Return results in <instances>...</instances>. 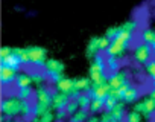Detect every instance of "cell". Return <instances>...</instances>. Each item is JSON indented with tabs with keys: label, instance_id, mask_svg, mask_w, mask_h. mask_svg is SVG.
Segmentation results:
<instances>
[{
	"label": "cell",
	"instance_id": "1",
	"mask_svg": "<svg viewBox=\"0 0 155 122\" xmlns=\"http://www.w3.org/2000/svg\"><path fill=\"white\" fill-rule=\"evenodd\" d=\"M2 114L11 119L17 116L28 119L34 116V105H31L29 101L20 99L18 96H5L2 99Z\"/></svg>",
	"mask_w": 155,
	"mask_h": 122
},
{
	"label": "cell",
	"instance_id": "2",
	"mask_svg": "<svg viewBox=\"0 0 155 122\" xmlns=\"http://www.w3.org/2000/svg\"><path fill=\"white\" fill-rule=\"evenodd\" d=\"M132 37H134V34H132V32L123 31V29H122V26H120V32L117 34V37H116V38H113V40H111L110 47L105 50L107 56L122 58V56L126 53V50H128V47H129V44H131V41H132Z\"/></svg>",
	"mask_w": 155,
	"mask_h": 122
},
{
	"label": "cell",
	"instance_id": "3",
	"mask_svg": "<svg viewBox=\"0 0 155 122\" xmlns=\"http://www.w3.org/2000/svg\"><path fill=\"white\" fill-rule=\"evenodd\" d=\"M108 69H107V58L99 53L93 58L90 69H88V78L91 80L93 84H105L108 83Z\"/></svg>",
	"mask_w": 155,
	"mask_h": 122
},
{
	"label": "cell",
	"instance_id": "4",
	"mask_svg": "<svg viewBox=\"0 0 155 122\" xmlns=\"http://www.w3.org/2000/svg\"><path fill=\"white\" fill-rule=\"evenodd\" d=\"M134 110L141 113L146 119H150L155 113V89H150L149 95L143 98L141 101L134 104Z\"/></svg>",
	"mask_w": 155,
	"mask_h": 122
},
{
	"label": "cell",
	"instance_id": "5",
	"mask_svg": "<svg viewBox=\"0 0 155 122\" xmlns=\"http://www.w3.org/2000/svg\"><path fill=\"white\" fill-rule=\"evenodd\" d=\"M152 55H153V47L140 41L137 44H134V49H132V56H134V61L138 64H147L149 61H152Z\"/></svg>",
	"mask_w": 155,
	"mask_h": 122
},
{
	"label": "cell",
	"instance_id": "6",
	"mask_svg": "<svg viewBox=\"0 0 155 122\" xmlns=\"http://www.w3.org/2000/svg\"><path fill=\"white\" fill-rule=\"evenodd\" d=\"M28 55H29V63L34 64L35 67H44L47 58V50L41 46H29L26 47Z\"/></svg>",
	"mask_w": 155,
	"mask_h": 122
},
{
	"label": "cell",
	"instance_id": "7",
	"mask_svg": "<svg viewBox=\"0 0 155 122\" xmlns=\"http://www.w3.org/2000/svg\"><path fill=\"white\" fill-rule=\"evenodd\" d=\"M128 83H129V73L126 70H119V72L110 75V78H108V84H110L111 90H119L120 87H123Z\"/></svg>",
	"mask_w": 155,
	"mask_h": 122
},
{
	"label": "cell",
	"instance_id": "8",
	"mask_svg": "<svg viewBox=\"0 0 155 122\" xmlns=\"http://www.w3.org/2000/svg\"><path fill=\"white\" fill-rule=\"evenodd\" d=\"M18 76V70L14 69V67H9V66H0V81H2L3 86H8V84H12L15 83Z\"/></svg>",
	"mask_w": 155,
	"mask_h": 122
},
{
	"label": "cell",
	"instance_id": "9",
	"mask_svg": "<svg viewBox=\"0 0 155 122\" xmlns=\"http://www.w3.org/2000/svg\"><path fill=\"white\" fill-rule=\"evenodd\" d=\"M55 90L56 92H61V93H67V95H70L71 98H76L78 96V93L74 92V80H71V78H62L59 83H56L55 84Z\"/></svg>",
	"mask_w": 155,
	"mask_h": 122
},
{
	"label": "cell",
	"instance_id": "10",
	"mask_svg": "<svg viewBox=\"0 0 155 122\" xmlns=\"http://www.w3.org/2000/svg\"><path fill=\"white\" fill-rule=\"evenodd\" d=\"M35 96H37V104H43V105H50L52 107V96H53V93L50 92V89L46 84L37 87Z\"/></svg>",
	"mask_w": 155,
	"mask_h": 122
},
{
	"label": "cell",
	"instance_id": "11",
	"mask_svg": "<svg viewBox=\"0 0 155 122\" xmlns=\"http://www.w3.org/2000/svg\"><path fill=\"white\" fill-rule=\"evenodd\" d=\"M71 101V96L67 93H61V92H55L52 96V108L55 110H62L67 107V104Z\"/></svg>",
	"mask_w": 155,
	"mask_h": 122
},
{
	"label": "cell",
	"instance_id": "12",
	"mask_svg": "<svg viewBox=\"0 0 155 122\" xmlns=\"http://www.w3.org/2000/svg\"><path fill=\"white\" fill-rule=\"evenodd\" d=\"M43 69L46 70L47 75H50V73H64V64L59 59H55V58H49Z\"/></svg>",
	"mask_w": 155,
	"mask_h": 122
},
{
	"label": "cell",
	"instance_id": "13",
	"mask_svg": "<svg viewBox=\"0 0 155 122\" xmlns=\"http://www.w3.org/2000/svg\"><path fill=\"white\" fill-rule=\"evenodd\" d=\"M88 93L93 98H102V99H105L111 93V87H110L108 83H105V84H93V87H91V90Z\"/></svg>",
	"mask_w": 155,
	"mask_h": 122
},
{
	"label": "cell",
	"instance_id": "14",
	"mask_svg": "<svg viewBox=\"0 0 155 122\" xmlns=\"http://www.w3.org/2000/svg\"><path fill=\"white\" fill-rule=\"evenodd\" d=\"M93 87V83L90 78H74V92L79 95V93H88Z\"/></svg>",
	"mask_w": 155,
	"mask_h": 122
},
{
	"label": "cell",
	"instance_id": "15",
	"mask_svg": "<svg viewBox=\"0 0 155 122\" xmlns=\"http://www.w3.org/2000/svg\"><path fill=\"white\" fill-rule=\"evenodd\" d=\"M138 98H140V92H138V89L134 87V86H131V87L123 93L122 101H123L125 104H135V102H138Z\"/></svg>",
	"mask_w": 155,
	"mask_h": 122
},
{
	"label": "cell",
	"instance_id": "16",
	"mask_svg": "<svg viewBox=\"0 0 155 122\" xmlns=\"http://www.w3.org/2000/svg\"><path fill=\"white\" fill-rule=\"evenodd\" d=\"M85 53L88 58H94L96 55L101 53V47H99V37H93L88 44H87V49H85Z\"/></svg>",
	"mask_w": 155,
	"mask_h": 122
},
{
	"label": "cell",
	"instance_id": "17",
	"mask_svg": "<svg viewBox=\"0 0 155 122\" xmlns=\"http://www.w3.org/2000/svg\"><path fill=\"white\" fill-rule=\"evenodd\" d=\"M140 40L155 49V29H150V28L141 29V32H140Z\"/></svg>",
	"mask_w": 155,
	"mask_h": 122
},
{
	"label": "cell",
	"instance_id": "18",
	"mask_svg": "<svg viewBox=\"0 0 155 122\" xmlns=\"http://www.w3.org/2000/svg\"><path fill=\"white\" fill-rule=\"evenodd\" d=\"M2 64L3 66H9V67H14V69H20L21 66H23V63H21V59H20V56L17 55V53H11L9 56H6V58H3L2 59Z\"/></svg>",
	"mask_w": 155,
	"mask_h": 122
},
{
	"label": "cell",
	"instance_id": "19",
	"mask_svg": "<svg viewBox=\"0 0 155 122\" xmlns=\"http://www.w3.org/2000/svg\"><path fill=\"white\" fill-rule=\"evenodd\" d=\"M74 99H76V102H78V105H79V108H81V110H88V108H90V104H91L93 96H91L90 93H79Z\"/></svg>",
	"mask_w": 155,
	"mask_h": 122
},
{
	"label": "cell",
	"instance_id": "20",
	"mask_svg": "<svg viewBox=\"0 0 155 122\" xmlns=\"http://www.w3.org/2000/svg\"><path fill=\"white\" fill-rule=\"evenodd\" d=\"M14 84L17 86V89H25V87H31L34 83H32L31 73H18V76H17Z\"/></svg>",
	"mask_w": 155,
	"mask_h": 122
},
{
	"label": "cell",
	"instance_id": "21",
	"mask_svg": "<svg viewBox=\"0 0 155 122\" xmlns=\"http://www.w3.org/2000/svg\"><path fill=\"white\" fill-rule=\"evenodd\" d=\"M107 111H110L111 113V116L114 117V119H117V120H122V119H125V116H126V108H125V102L123 101H120L114 108H111V110H107Z\"/></svg>",
	"mask_w": 155,
	"mask_h": 122
},
{
	"label": "cell",
	"instance_id": "22",
	"mask_svg": "<svg viewBox=\"0 0 155 122\" xmlns=\"http://www.w3.org/2000/svg\"><path fill=\"white\" fill-rule=\"evenodd\" d=\"M104 110H105V99H102V98H93L88 111H91V114H97V113H101Z\"/></svg>",
	"mask_w": 155,
	"mask_h": 122
},
{
	"label": "cell",
	"instance_id": "23",
	"mask_svg": "<svg viewBox=\"0 0 155 122\" xmlns=\"http://www.w3.org/2000/svg\"><path fill=\"white\" fill-rule=\"evenodd\" d=\"M120 66H122L120 58H116V56H107V69H108L110 72H113V73L119 72Z\"/></svg>",
	"mask_w": 155,
	"mask_h": 122
},
{
	"label": "cell",
	"instance_id": "24",
	"mask_svg": "<svg viewBox=\"0 0 155 122\" xmlns=\"http://www.w3.org/2000/svg\"><path fill=\"white\" fill-rule=\"evenodd\" d=\"M55 119H56V114L52 110H49L47 113L41 116H32V122H53Z\"/></svg>",
	"mask_w": 155,
	"mask_h": 122
},
{
	"label": "cell",
	"instance_id": "25",
	"mask_svg": "<svg viewBox=\"0 0 155 122\" xmlns=\"http://www.w3.org/2000/svg\"><path fill=\"white\" fill-rule=\"evenodd\" d=\"M31 76H32V83L37 84V86H44L46 81L49 80V75L47 73H41V72H32Z\"/></svg>",
	"mask_w": 155,
	"mask_h": 122
},
{
	"label": "cell",
	"instance_id": "26",
	"mask_svg": "<svg viewBox=\"0 0 155 122\" xmlns=\"http://www.w3.org/2000/svg\"><path fill=\"white\" fill-rule=\"evenodd\" d=\"M87 111H88V110H81V108H79L74 114L70 116V120H68V122H87V119H88Z\"/></svg>",
	"mask_w": 155,
	"mask_h": 122
},
{
	"label": "cell",
	"instance_id": "27",
	"mask_svg": "<svg viewBox=\"0 0 155 122\" xmlns=\"http://www.w3.org/2000/svg\"><path fill=\"white\" fill-rule=\"evenodd\" d=\"M119 102H120L119 96H116V95L111 92V93L105 98V110H111V108H114Z\"/></svg>",
	"mask_w": 155,
	"mask_h": 122
},
{
	"label": "cell",
	"instance_id": "28",
	"mask_svg": "<svg viewBox=\"0 0 155 122\" xmlns=\"http://www.w3.org/2000/svg\"><path fill=\"white\" fill-rule=\"evenodd\" d=\"M141 119H143V114L141 113H138L137 110H131V111H128L126 113V116H125V122H141Z\"/></svg>",
	"mask_w": 155,
	"mask_h": 122
},
{
	"label": "cell",
	"instance_id": "29",
	"mask_svg": "<svg viewBox=\"0 0 155 122\" xmlns=\"http://www.w3.org/2000/svg\"><path fill=\"white\" fill-rule=\"evenodd\" d=\"M18 92H17V96L20 98V99H23V101H29L31 98H32V95H34V90H32V87H25V89H17Z\"/></svg>",
	"mask_w": 155,
	"mask_h": 122
},
{
	"label": "cell",
	"instance_id": "30",
	"mask_svg": "<svg viewBox=\"0 0 155 122\" xmlns=\"http://www.w3.org/2000/svg\"><path fill=\"white\" fill-rule=\"evenodd\" d=\"M120 26H122V29H123V31H128V32L135 34V31L138 29L140 23H138L137 20H128L126 23H123V25H120Z\"/></svg>",
	"mask_w": 155,
	"mask_h": 122
},
{
	"label": "cell",
	"instance_id": "31",
	"mask_svg": "<svg viewBox=\"0 0 155 122\" xmlns=\"http://www.w3.org/2000/svg\"><path fill=\"white\" fill-rule=\"evenodd\" d=\"M65 110H67V113H68V116H71V114H74L78 110H79V105H78V102H76V99H71L68 104H67V107H65Z\"/></svg>",
	"mask_w": 155,
	"mask_h": 122
},
{
	"label": "cell",
	"instance_id": "32",
	"mask_svg": "<svg viewBox=\"0 0 155 122\" xmlns=\"http://www.w3.org/2000/svg\"><path fill=\"white\" fill-rule=\"evenodd\" d=\"M144 70H146V73H147L152 80H155V59L149 61V63L144 66Z\"/></svg>",
	"mask_w": 155,
	"mask_h": 122
},
{
	"label": "cell",
	"instance_id": "33",
	"mask_svg": "<svg viewBox=\"0 0 155 122\" xmlns=\"http://www.w3.org/2000/svg\"><path fill=\"white\" fill-rule=\"evenodd\" d=\"M120 32V26H113V28H108L107 29V32H105V35L110 38V40H113V38H116L117 37V34Z\"/></svg>",
	"mask_w": 155,
	"mask_h": 122
},
{
	"label": "cell",
	"instance_id": "34",
	"mask_svg": "<svg viewBox=\"0 0 155 122\" xmlns=\"http://www.w3.org/2000/svg\"><path fill=\"white\" fill-rule=\"evenodd\" d=\"M14 52V47H9V46H3L2 49H0V59H3L6 56H9L11 53Z\"/></svg>",
	"mask_w": 155,
	"mask_h": 122
},
{
	"label": "cell",
	"instance_id": "35",
	"mask_svg": "<svg viewBox=\"0 0 155 122\" xmlns=\"http://www.w3.org/2000/svg\"><path fill=\"white\" fill-rule=\"evenodd\" d=\"M62 78H65V75H64V73H50V75H49V80H50L53 84L59 83Z\"/></svg>",
	"mask_w": 155,
	"mask_h": 122
},
{
	"label": "cell",
	"instance_id": "36",
	"mask_svg": "<svg viewBox=\"0 0 155 122\" xmlns=\"http://www.w3.org/2000/svg\"><path fill=\"white\" fill-rule=\"evenodd\" d=\"M56 119L58 120H62V119H65L67 116H68V113H67V110L65 108H62V110H56Z\"/></svg>",
	"mask_w": 155,
	"mask_h": 122
},
{
	"label": "cell",
	"instance_id": "37",
	"mask_svg": "<svg viewBox=\"0 0 155 122\" xmlns=\"http://www.w3.org/2000/svg\"><path fill=\"white\" fill-rule=\"evenodd\" d=\"M87 122H101V117H97L96 114H91V116H88Z\"/></svg>",
	"mask_w": 155,
	"mask_h": 122
},
{
	"label": "cell",
	"instance_id": "38",
	"mask_svg": "<svg viewBox=\"0 0 155 122\" xmlns=\"http://www.w3.org/2000/svg\"><path fill=\"white\" fill-rule=\"evenodd\" d=\"M6 122H23L21 119H11V120H6Z\"/></svg>",
	"mask_w": 155,
	"mask_h": 122
},
{
	"label": "cell",
	"instance_id": "39",
	"mask_svg": "<svg viewBox=\"0 0 155 122\" xmlns=\"http://www.w3.org/2000/svg\"><path fill=\"white\" fill-rule=\"evenodd\" d=\"M113 122H125V120H123V119H122V120H113Z\"/></svg>",
	"mask_w": 155,
	"mask_h": 122
},
{
	"label": "cell",
	"instance_id": "40",
	"mask_svg": "<svg viewBox=\"0 0 155 122\" xmlns=\"http://www.w3.org/2000/svg\"><path fill=\"white\" fill-rule=\"evenodd\" d=\"M152 89H155V80H153V84H152Z\"/></svg>",
	"mask_w": 155,
	"mask_h": 122
}]
</instances>
